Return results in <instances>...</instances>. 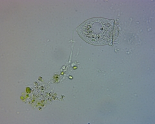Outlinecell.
Wrapping results in <instances>:
<instances>
[{
    "instance_id": "obj_1",
    "label": "cell",
    "mask_w": 155,
    "mask_h": 124,
    "mask_svg": "<svg viewBox=\"0 0 155 124\" xmlns=\"http://www.w3.org/2000/svg\"><path fill=\"white\" fill-rule=\"evenodd\" d=\"M114 21L104 18H93L85 21L77 32L86 42L92 45L109 44L114 32Z\"/></svg>"
}]
</instances>
